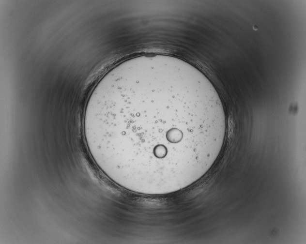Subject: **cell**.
I'll list each match as a JSON object with an SVG mask.
<instances>
[{"instance_id": "cell-1", "label": "cell", "mask_w": 306, "mask_h": 244, "mask_svg": "<svg viewBox=\"0 0 306 244\" xmlns=\"http://www.w3.org/2000/svg\"><path fill=\"white\" fill-rule=\"evenodd\" d=\"M84 132L100 170L131 192L163 195L202 177L226 132L214 86L179 58L143 55L108 71L88 101Z\"/></svg>"}]
</instances>
